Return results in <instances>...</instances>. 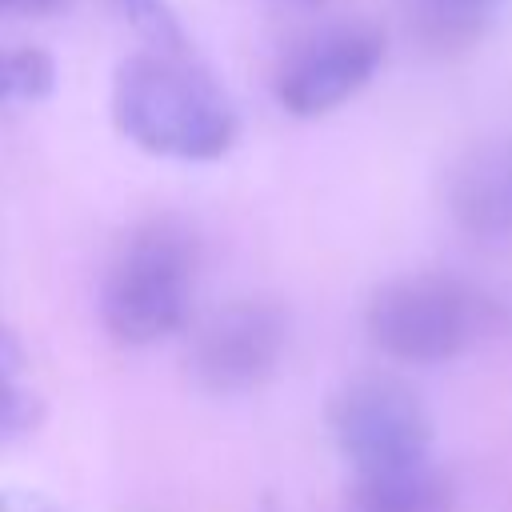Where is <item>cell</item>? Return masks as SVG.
<instances>
[{
	"label": "cell",
	"mask_w": 512,
	"mask_h": 512,
	"mask_svg": "<svg viewBox=\"0 0 512 512\" xmlns=\"http://www.w3.org/2000/svg\"><path fill=\"white\" fill-rule=\"evenodd\" d=\"M112 120L136 148L172 160H216L240 136V116L212 72L192 52L164 48L136 52L116 68Z\"/></svg>",
	"instance_id": "1"
},
{
	"label": "cell",
	"mask_w": 512,
	"mask_h": 512,
	"mask_svg": "<svg viewBox=\"0 0 512 512\" xmlns=\"http://www.w3.org/2000/svg\"><path fill=\"white\" fill-rule=\"evenodd\" d=\"M196 264V236L180 220L140 224L116 252L100 292V316L112 340L140 348L184 328Z\"/></svg>",
	"instance_id": "2"
},
{
	"label": "cell",
	"mask_w": 512,
	"mask_h": 512,
	"mask_svg": "<svg viewBox=\"0 0 512 512\" xmlns=\"http://www.w3.org/2000/svg\"><path fill=\"white\" fill-rule=\"evenodd\" d=\"M484 332H496V296L444 272L388 280L368 304V336L404 364L452 360Z\"/></svg>",
	"instance_id": "3"
},
{
	"label": "cell",
	"mask_w": 512,
	"mask_h": 512,
	"mask_svg": "<svg viewBox=\"0 0 512 512\" xmlns=\"http://www.w3.org/2000/svg\"><path fill=\"white\" fill-rule=\"evenodd\" d=\"M328 428L356 472L420 464L432 444V416L424 400L396 376L376 372L348 380L332 396Z\"/></svg>",
	"instance_id": "4"
},
{
	"label": "cell",
	"mask_w": 512,
	"mask_h": 512,
	"mask_svg": "<svg viewBox=\"0 0 512 512\" xmlns=\"http://www.w3.org/2000/svg\"><path fill=\"white\" fill-rule=\"evenodd\" d=\"M288 344V320L280 304L244 296L216 308L192 340V376L212 392H244L264 384Z\"/></svg>",
	"instance_id": "5"
},
{
	"label": "cell",
	"mask_w": 512,
	"mask_h": 512,
	"mask_svg": "<svg viewBox=\"0 0 512 512\" xmlns=\"http://www.w3.org/2000/svg\"><path fill=\"white\" fill-rule=\"evenodd\" d=\"M384 60V32L376 24H336L304 40L276 72V100L284 112L312 120L352 100Z\"/></svg>",
	"instance_id": "6"
},
{
	"label": "cell",
	"mask_w": 512,
	"mask_h": 512,
	"mask_svg": "<svg viewBox=\"0 0 512 512\" xmlns=\"http://www.w3.org/2000/svg\"><path fill=\"white\" fill-rule=\"evenodd\" d=\"M452 212L476 236H512V148H488L460 164Z\"/></svg>",
	"instance_id": "7"
},
{
	"label": "cell",
	"mask_w": 512,
	"mask_h": 512,
	"mask_svg": "<svg viewBox=\"0 0 512 512\" xmlns=\"http://www.w3.org/2000/svg\"><path fill=\"white\" fill-rule=\"evenodd\" d=\"M448 508H452V484L424 460L356 472L344 496V512H448Z\"/></svg>",
	"instance_id": "8"
},
{
	"label": "cell",
	"mask_w": 512,
	"mask_h": 512,
	"mask_svg": "<svg viewBox=\"0 0 512 512\" xmlns=\"http://www.w3.org/2000/svg\"><path fill=\"white\" fill-rule=\"evenodd\" d=\"M488 0H408V28L428 52H464L484 28Z\"/></svg>",
	"instance_id": "9"
},
{
	"label": "cell",
	"mask_w": 512,
	"mask_h": 512,
	"mask_svg": "<svg viewBox=\"0 0 512 512\" xmlns=\"http://www.w3.org/2000/svg\"><path fill=\"white\" fill-rule=\"evenodd\" d=\"M56 64L44 48H8L0 52V112L12 104H36L52 92Z\"/></svg>",
	"instance_id": "10"
},
{
	"label": "cell",
	"mask_w": 512,
	"mask_h": 512,
	"mask_svg": "<svg viewBox=\"0 0 512 512\" xmlns=\"http://www.w3.org/2000/svg\"><path fill=\"white\" fill-rule=\"evenodd\" d=\"M20 368H24L20 344L12 340L8 328H0V440L20 432L32 416V396L20 384Z\"/></svg>",
	"instance_id": "11"
},
{
	"label": "cell",
	"mask_w": 512,
	"mask_h": 512,
	"mask_svg": "<svg viewBox=\"0 0 512 512\" xmlns=\"http://www.w3.org/2000/svg\"><path fill=\"white\" fill-rule=\"evenodd\" d=\"M120 12L128 16V24L148 40V48H164V52H192L188 48V32L180 24V16L168 8V0H116Z\"/></svg>",
	"instance_id": "12"
},
{
	"label": "cell",
	"mask_w": 512,
	"mask_h": 512,
	"mask_svg": "<svg viewBox=\"0 0 512 512\" xmlns=\"http://www.w3.org/2000/svg\"><path fill=\"white\" fill-rule=\"evenodd\" d=\"M68 0H0V12H12V16H48L56 8H64Z\"/></svg>",
	"instance_id": "13"
},
{
	"label": "cell",
	"mask_w": 512,
	"mask_h": 512,
	"mask_svg": "<svg viewBox=\"0 0 512 512\" xmlns=\"http://www.w3.org/2000/svg\"><path fill=\"white\" fill-rule=\"evenodd\" d=\"M304 4H316V0H304Z\"/></svg>",
	"instance_id": "14"
}]
</instances>
